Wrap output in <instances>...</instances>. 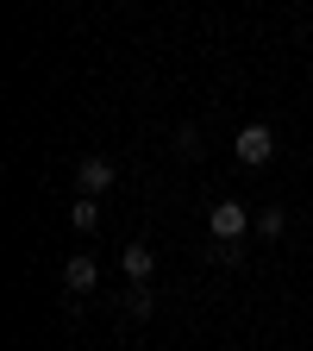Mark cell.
<instances>
[{
  "label": "cell",
  "instance_id": "obj_2",
  "mask_svg": "<svg viewBox=\"0 0 313 351\" xmlns=\"http://www.w3.org/2000/svg\"><path fill=\"white\" fill-rule=\"evenodd\" d=\"M232 151H238L245 169H263V163H270V151H276V138H270V125H245Z\"/></svg>",
  "mask_w": 313,
  "mask_h": 351
},
{
  "label": "cell",
  "instance_id": "obj_8",
  "mask_svg": "<svg viewBox=\"0 0 313 351\" xmlns=\"http://www.w3.org/2000/svg\"><path fill=\"white\" fill-rule=\"evenodd\" d=\"M282 226H288V213H282V207H263V213H257V232H263V239H276Z\"/></svg>",
  "mask_w": 313,
  "mask_h": 351
},
{
  "label": "cell",
  "instance_id": "obj_3",
  "mask_svg": "<svg viewBox=\"0 0 313 351\" xmlns=\"http://www.w3.org/2000/svg\"><path fill=\"white\" fill-rule=\"evenodd\" d=\"M113 157H82V169H75V182H82V195H107L113 189Z\"/></svg>",
  "mask_w": 313,
  "mask_h": 351
},
{
  "label": "cell",
  "instance_id": "obj_1",
  "mask_svg": "<svg viewBox=\"0 0 313 351\" xmlns=\"http://www.w3.org/2000/svg\"><path fill=\"white\" fill-rule=\"evenodd\" d=\"M207 232H213L219 245H238V239L251 232V213H245V201H213V213H207Z\"/></svg>",
  "mask_w": 313,
  "mask_h": 351
},
{
  "label": "cell",
  "instance_id": "obj_5",
  "mask_svg": "<svg viewBox=\"0 0 313 351\" xmlns=\"http://www.w3.org/2000/svg\"><path fill=\"white\" fill-rule=\"evenodd\" d=\"M63 282H69L75 295L95 289V282H101V263H95V257H69V263H63Z\"/></svg>",
  "mask_w": 313,
  "mask_h": 351
},
{
  "label": "cell",
  "instance_id": "obj_7",
  "mask_svg": "<svg viewBox=\"0 0 313 351\" xmlns=\"http://www.w3.org/2000/svg\"><path fill=\"white\" fill-rule=\"evenodd\" d=\"M151 307H157V301H151V289L138 282V289L125 295V320H151Z\"/></svg>",
  "mask_w": 313,
  "mask_h": 351
},
{
  "label": "cell",
  "instance_id": "obj_4",
  "mask_svg": "<svg viewBox=\"0 0 313 351\" xmlns=\"http://www.w3.org/2000/svg\"><path fill=\"white\" fill-rule=\"evenodd\" d=\"M151 263H157L151 245H125V251H119V270H125L132 282H145V276H151Z\"/></svg>",
  "mask_w": 313,
  "mask_h": 351
},
{
  "label": "cell",
  "instance_id": "obj_6",
  "mask_svg": "<svg viewBox=\"0 0 313 351\" xmlns=\"http://www.w3.org/2000/svg\"><path fill=\"white\" fill-rule=\"evenodd\" d=\"M69 219H75L82 232H95V226H101V195H82V201L69 207Z\"/></svg>",
  "mask_w": 313,
  "mask_h": 351
}]
</instances>
